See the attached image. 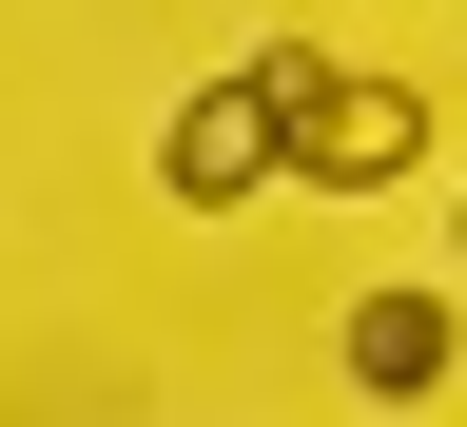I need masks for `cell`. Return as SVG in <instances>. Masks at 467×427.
Listing matches in <instances>:
<instances>
[{
  "instance_id": "2",
  "label": "cell",
  "mask_w": 467,
  "mask_h": 427,
  "mask_svg": "<svg viewBox=\"0 0 467 427\" xmlns=\"http://www.w3.org/2000/svg\"><path fill=\"white\" fill-rule=\"evenodd\" d=\"M156 195H175V214H254V195H273V97H254V58L156 117Z\"/></svg>"
},
{
  "instance_id": "3",
  "label": "cell",
  "mask_w": 467,
  "mask_h": 427,
  "mask_svg": "<svg viewBox=\"0 0 467 427\" xmlns=\"http://www.w3.org/2000/svg\"><path fill=\"white\" fill-rule=\"evenodd\" d=\"M448 350H467V311H448L429 272H389L370 311H350V389H370V408H429V389H448Z\"/></svg>"
},
{
  "instance_id": "1",
  "label": "cell",
  "mask_w": 467,
  "mask_h": 427,
  "mask_svg": "<svg viewBox=\"0 0 467 427\" xmlns=\"http://www.w3.org/2000/svg\"><path fill=\"white\" fill-rule=\"evenodd\" d=\"M254 97H273V175H331V195H370V175L429 156V97H409V78H350V58H312V39H273Z\"/></svg>"
}]
</instances>
